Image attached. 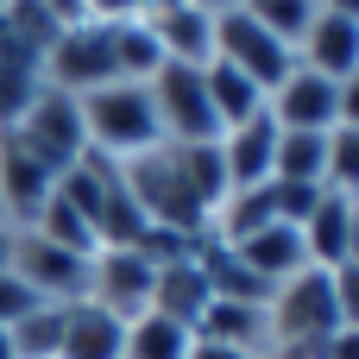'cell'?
Here are the masks:
<instances>
[{
    "label": "cell",
    "instance_id": "obj_1",
    "mask_svg": "<svg viewBox=\"0 0 359 359\" xmlns=\"http://www.w3.org/2000/svg\"><path fill=\"white\" fill-rule=\"evenodd\" d=\"M76 107H82L88 151L107 158V164H133V158L164 145V126H158V107H151L145 82H101V88L76 95Z\"/></svg>",
    "mask_w": 359,
    "mask_h": 359
},
{
    "label": "cell",
    "instance_id": "obj_2",
    "mask_svg": "<svg viewBox=\"0 0 359 359\" xmlns=\"http://www.w3.org/2000/svg\"><path fill=\"white\" fill-rule=\"evenodd\" d=\"M120 183H126V196L139 202V215H145L151 227H164V233L202 240V233H208V221H215V215L196 202L189 177L177 170V151H170V145H158V151H145V158L120 164Z\"/></svg>",
    "mask_w": 359,
    "mask_h": 359
},
{
    "label": "cell",
    "instance_id": "obj_3",
    "mask_svg": "<svg viewBox=\"0 0 359 359\" xmlns=\"http://www.w3.org/2000/svg\"><path fill=\"white\" fill-rule=\"evenodd\" d=\"M265 322H271V347H303V341H334L341 334V309H334V278L322 265L297 271L290 284L271 290L265 303ZM271 359V353H265Z\"/></svg>",
    "mask_w": 359,
    "mask_h": 359
},
{
    "label": "cell",
    "instance_id": "obj_4",
    "mask_svg": "<svg viewBox=\"0 0 359 359\" xmlns=\"http://www.w3.org/2000/svg\"><path fill=\"white\" fill-rule=\"evenodd\" d=\"M13 139L50 170V177H63L69 164H82L88 158V133H82V107H76V95H63V88H50L44 82V95L25 107V120L13 126Z\"/></svg>",
    "mask_w": 359,
    "mask_h": 359
},
{
    "label": "cell",
    "instance_id": "obj_5",
    "mask_svg": "<svg viewBox=\"0 0 359 359\" xmlns=\"http://www.w3.org/2000/svg\"><path fill=\"white\" fill-rule=\"evenodd\" d=\"M145 88H151L164 145H208V139H221V120H215V107H208V82H202V69H189V63H164Z\"/></svg>",
    "mask_w": 359,
    "mask_h": 359
},
{
    "label": "cell",
    "instance_id": "obj_6",
    "mask_svg": "<svg viewBox=\"0 0 359 359\" xmlns=\"http://www.w3.org/2000/svg\"><path fill=\"white\" fill-rule=\"evenodd\" d=\"M38 303H82L88 297V278H95V259H82V252H63V246H50V240H38L32 227H19V240H13V265H6Z\"/></svg>",
    "mask_w": 359,
    "mask_h": 359
},
{
    "label": "cell",
    "instance_id": "obj_7",
    "mask_svg": "<svg viewBox=\"0 0 359 359\" xmlns=\"http://www.w3.org/2000/svg\"><path fill=\"white\" fill-rule=\"evenodd\" d=\"M215 57H221V63H233V69H240L246 82H259L265 95L297 69V50H290L284 38H271L246 6H233V13H221V19H215Z\"/></svg>",
    "mask_w": 359,
    "mask_h": 359
},
{
    "label": "cell",
    "instance_id": "obj_8",
    "mask_svg": "<svg viewBox=\"0 0 359 359\" xmlns=\"http://www.w3.org/2000/svg\"><path fill=\"white\" fill-rule=\"evenodd\" d=\"M44 82L63 95H88L114 76V25H69L50 50H44Z\"/></svg>",
    "mask_w": 359,
    "mask_h": 359
},
{
    "label": "cell",
    "instance_id": "obj_9",
    "mask_svg": "<svg viewBox=\"0 0 359 359\" xmlns=\"http://www.w3.org/2000/svg\"><path fill=\"white\" fill-rule=\"evenodd\" d=\"M265 114L278 120V133H334L341 126V88L316 69H290L271 95H265Z\"/></svg>",
    "mask_w": 359,
    "mask_h": 359
},
{
    "label": "cell",
    "instance_id": "obj_10",
    "mask_svg": "<svg viewBox=\"0 0 359 359\" xmlns=\"http://www.w3.org/2000/svg\"><path fill=\"white\" fill-rule=\"evenodd\" d=\"M139 19L164 44V63H189V69H208L215 63V19L202 6H189V0H145Z\"/></svg>",
    "mask_w": 359,
    "mask_h": 359
},
{
    "label": "cell",
    "instance_id": "obj_11",
    "mask_svg": "<svg viewBox=\"0 0 359 359\" xmlns=\"http://www.w3.org/2000/svg\"><path fill=\"white\" fill-rule=\"evenodd\" d=\"M151 278L158 265L145 252H95V278H88V297L101 309H114L120 322H139L151 309Z\"/></svg>",
    "mask_w": 359,
    "mask_h": 359
},
{
    "label": "cell",
    "instance_id": "obj_12",
    "mask_svg": "<svg viewBox=\"0 0 359 359\" xmlns=\"http://www.w3.org/2000/svg\"><path fill=\"white\" fill-rule=\"evenodd\" d=\"M50 189H57V177L13 139V133H0V221H13V227H32L38 215H44V202H50Z\"/></svg>",
    "mask_w": 359,
    "mask_h": 359
},
{
    "label": "cell",
    "instance_id": "obj_13",
    "mask_svg": "<svg viewBox=\"0 0 359 359\" xmlns=\"http://www.w3.org/2000/svg\"><path fill=\"white\" fill-rule=\"evenodd\" d=\"M221 246H227V240H221ZM233 259H240L252 278H265L271 290H278V284H290L297 271H309V246H303V227H284V221H271V227H259V233L233 240Z\"/></svg>",
    "mask_w": 359,
    "mask_h": 359
},
{
    "label": "cell",
    "instance_id": "obj_14",
    "mask_svg": "<svg viewBox=\"0 0 359 359\" xmlns=\"http://www.w3.org/2000/svg\"><path fill=\"white\" fill-rule=\"evenodd\" d=\"M126 328L114 309H101L95 297L82 303H63V341H57V359H120L126 353Z\"/></svg>",
    "mask_w": 359,
    "mask_h": 359
},
{
    "label": "cell",
    "instance_id": "obj_15",
    "mask_svg": "<svg viewBox=\"0 0 359 359\" xmlns=\"http://www.w3.org/2000/svg\"><path fill=\"white\" fill-rule=\"evenodd\" d=\"M297 63L328 76V82H347L359 69V19H341V13H316V25L303 32L297 44Z\"/></svg>",
    "mask_w": 359,
    "mask_h": 359
},
{
    "label": "cell",
    "instance_id": "obj_16",
    "mask_svg": "<svg viewBox=\"0 0 359 359\" xmlns=\"http://www.w3.org/2000/svg\"><path fill=\"white\" fill-rule=\"evenodd\" d=\"M271 151H278V120H271V114H259V120L221 133L227 189H259V183H271Z\"/></svg>",
    "mask_w": 359,
    "mask_h": 359
},
{
    "label": "cell",
    "instance_id": "obj_17",
    "mask_svg": "<svg viewBox=\"0 0 359 359\" xmlns=\"http://www.w3.org/2000/svg\"><path fill=\"white\" fill-rule=\"evenodd\" d=\"M208 303H215V290H208L196 252L158 265V278H151V316H164V322H177V328H196V316H202Z\"/></svg>",
    "mask_w": 359,
    "mask_h": 359
},
{
    "label": "cell",
    "instance_id": "obj_18",
    "mask_svg": "<svg viewBox=\"0 0 359 359\" xmlns=\"http://www.w3.org/2000/svg\"><path fill=\"white\" fill-rule=\"evenodd\" d=\"M196 341H208V347H233V353H271V322H265V309H252V303H208L202 316H196V328H189Z\"/></svg>",
    "mask_w": 359,
    "mask_h": 359
},
{
    "label": "cell",
    "instance_id": "obj_19",
    "mask_svg": "<svg viewBox=\"0 0 359 359\" xmlns=\"http://www.w3.org/2000/svg\"><path fill=\"white\" fill-rule=\"evenodd\" d=\"M347 227H353V202H347V196H334V189H322V202H316V208H309V221H303L309 265H322V271L347 265Z\"/></svg>",
    "mask_w": 359,
    "mask_h": 359
},
{
    "label": "cell",
    "instance_id": "obj_20",
    "mask_svg": "<svg viewBox=\"0 0 359 359\" xmlns=\"http://www.w3.org/2000/svg\"><path fill=\"white\" fill-rule=\"evenodd\" d=\"M202 82H208V107H215V120H221V133H233V126H246V120H259L265 114V88L259 82H246L233 63H208L202 69Z\"/></svg>",
    "mask_w": 359,
    "mask_h": 359
},
{
    "label": "cell",
    "instance_id": "obj_21",
    "mask_svg": "<svg viewBox=\"0 0 359 359\" xmlns=\"http://www.w3.org/2000/svg\"><path fill=\"white\" fill-rule=\"evenodd\" d=\"M322 170H328V133H278L271 183H309V189H322Z\"/></svg>",
    "mask_w": 359,
    "mask_h": 359
},
{
    "label": "cell",
    "instance_id": "obj_22",
    "mask_svg": "<svg viewBox=\"0 0 359 359\" xmlns=\"http://www.w3.org/2000/svg\"><path fill=\"white\" fill-rule=\"evenodd\" d=\"M164 69V44L151 38L145 19H120L114 25V76L120 82H151Z\"/></svg>",
    "mask_w": 359,
    "mask_h": 359
},
{
    "label": "cell",
    "instance_id": "obj_23",
    "mask_svg": "<svg viewBox=\"0 0 359 359\" xmlns=\"http://www.w3.org/2000/svg\"><path fill=\"white\" fill-rule=\"evenodd\" d=\"M189 347H196L189 328H177V322H164V316L145 309V316L126 328V353L120 359H189Z\"/></svg>",
    "mask_w": 359,
    "mask_h": 359
},
{
    "label": "cell",
    "instance_id": "obj_24",
    "mask_svg": "<svg viewBox=\"0 0 359 359\" xmlns=\"http://www.w3.org/2000/svg\"><path fill=\"white\" fill-rule=\"evenodd\" d=\"M32 233H38V240H50V246H63V252H82V259H95V252H101L95 227H88V221H82V215H76V208H69V202H63L57 189H50L44 215L32 221Z\"/></svg>",
    "mask_w": 359,
    "mask_h": 359
},
{
    "label": "cell",
    "instance_id": "obj_25",
    "mask_svg": "<svg viewBox=\"0 0 359 359\" xmlns=\"http://www.w3.org/2000/svg\"><path fill=\"white\" fill-rule=\"evenodd\" d=\"M13 353L19 359H57V341H63V309L57 303H38L32 316H19L13 328Z\"/></svg>",
    "mask_w": 359,
    "mask_h": 359
},
{
    "label": "cell",
    "instance_id": "obj_26",
    "mask_svg": "<svg viewBox=\"0 0 359 359\" xmlns=\"http://www.w3.org/2000/svg\"><path fill=\"white\" fill-rule=\"evenodd\" d=\"M246 13H252L271 38H284V44L297 50V44H303V32L316 25V13H322V6H316V0H246Z\"/></svg>",
    "mask_w": 359,
    "mask_h": 359
},
{
    "label": "cell",
    "instance_id": "obj_27",
    "mask_svg": "<svg viewBox=\"0 0 359 359\" xmlns=\"http://www.w3.org/2000/svg\"><path fill=\"white\" fill-rule=\"evenodd\" d=\"M322 189L359 202V126H334V133H328V170H322Z\"/></svg>",
    "mask_w": 359,
    "mask_h": 359
},
{
    "label": "cell",
    "instance_id": "obj_28",
    "mask_svg": "<svg viewBox=\"0 0 359 359\" xmlns=\"http://www.w3.org/2000/svg\"><path fill=\"white\" fill-rule=\"evenodd\" d=\"M334 309H341V328L359 334V265H334Z\"/></svg>",
    "mask_w": 359,
    "mask_h": 359
},
{
    "label": "cell",
    "instance_id": "obj_29",
    "mask_svg": "<svg viewBox=\"0 0 359 359\" xmlns=\"http://www.w3.org/2000/svg\"><path fill=\"white\" fill-rule=\"evenodd\" d=\"M32 309H38V297H32L13 271H0V328H13V322H19V316H32Z\"/></svg>",
    "mask_w": 359,
    "mask_h": 359
},
{
    "label": "cell",
    "instance_id": "obj_30",
    "mask_svg": "<svg viewBox=\"0 0 359 359\" xmlns=\"http://www.w3.org/2000/svg\"><path fill=\"white\" fill-rule=\"evenodd\" d=\"M38 6H44V13H50V19L63 25V32H69V25H88V13H82V0H38Z\"/></svg>",
    "mask_w": 359,
    "mask_h": 359
},
{
    "label": "cell",
    "instance_id": "obj_31",
    "mask_svg": "<svg viewBox=\"0 0 359 359\" xmlns=\"http://www.w3.org/2000/svg\"><path fill=\"white\" fill-rule=\"evenodd\" d=\"M334 88H341V126H359V69L347 82H334Z\"/></svg>",
    "mask_w": 359,
    "mask_h": 359
},
{
    "label": "cell",
    "instance_id": "obj_32",
    "mask_svg": "<svg viewBox=\"0 0 359 359\" xmlns=\"http://www.w3.org/2000/svg\"><path fill=\"white\" fill-rule=\"evenodd\" d=\"M189 359H259V353H233V347H208V341H196Z\"/></svg>",
    "mask_w": 359,
    "mask_h": 359
},
{
    "label": "cell",
    "instance_id": "obj_33",
    "mask_svg": "<svg viewBox=\"0 0 359 359\" xmlns=\"http://www.w3.org/2000/svg\"><path fill=\"white\" fill-rule=\"evenodd\" d=\"M13 240H19V227H13V221H0V271L13 265Z\"/></svg>",
    "mask_w": 359,
    "mask_h": 359
},
{
    "label": "cell",
    "instance_id": "obj_34",
    "mask_svg": "<svg viewBox=\"0 0 359 359\" xmlns=\"http://www.w3.org/2000/svg\"><path fill=\"white\" fill-rule=\"evenodd\" d=\"M189 6H202L208 19H221V13H233V6H246V0H189Z\"/></svg>",
    "mask_w": 359,
    "mask_h": 359
},
{
    "label": "cell",
    "instance_id": "obj_35",
    "mask_svg": "<svg viewBox=\"0 0 359 359\" xmlns=\"http://www.w3.org/2000/svg\"><path fill=\"white\" fill-rule=\"evenodd\" d=\"M322 13H341V19H359V0H316Z\"/></svg>",
    "mask_w": 359,
    "mask_h": 359
},
{
    "label": "cell",
    "instance_id": "obj_36",
    "mask_svg": "<svg viewBox=\"0 0 359 359\" xmlns=\"http://www.w3.org/2000/svg\"><path fill=\"white\" fill-rule=\"evenodd\" d=\"M0 359H19V353H13V334H6V328H0Z\"/></svg>",
    "mask_w": 359,
    "mask_h": 359
},
{
    "label": "cell",
    "instance_id": "obj_37",
    "mask_svg": "<svg viewBox=\"0 0 359 359\" xmlns=\"http://www.w3.org/2000/svg\"><path fill=\"white\" fill-rule=\"evenodd\" d=\"M6 6H13V0H0V13H6Z\"/></svg>",
    "mask_w": 359,
    "mask_h": 359
}]
</instances>
